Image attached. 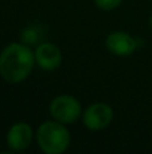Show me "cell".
<instances>
[{"mask_svg":"<svg viewBox=\"0 0 152 154\" xmlns=\"http://www.w3.org/2000/svg\"><path fill=\"white\" fill-rule=\"evenodd\" d=\"M34 64L35 54L26 43H10L0 53V75L11 84L24 81L32 72Z\"/></svg>","mask_w":152,"mask_h":154,"instance_id":"cell-1","label":"cell"},{"mask_svg":"<svg viewBox=\"0 0 152 154\" xmlns=\"http://www.w3.org/2000/svg\"><path fill=\"white\" fill-rule=\"evenodd\" d=\"M37 142L43 153L62 154L70 145V134L63 123L47 120L38 127Z\"/></svg>","mask_w":152,"mask_h":154,"instance_id":"cell-2","label":"cell"},{"mask_svg":"<svg viewBox=\"0 0 152 154\" xmlns=\"http://www.w3.org/2000/svg\"><path fill=\"white\" fill-rule=\"evenodd\" d=\"M81 104L74 96L59 95L54 97L50 103V114L55 120L70 125L75 122L81 115Z\"/></svg>","mask_w":152,"mask_h":154,"instance_id":"cell-3","label":"cell"},{"mask_svg":"<svg viewBox=\"0 0 152 154\" xmlns=\"http://www.w3.org/2000/svg\"><path fill=\"white\" fill-rule=\"evenodd\" d=\"M113 119L112 107L107 103H94L83 111L82 122L89 130H102Z\"/></svg>","mask_w":152,"mask_h":154,"instance_id":"cell-4","label":"cell"},{"mask_svg":"<svg viewBox=\"0 0 152 154\" xmlns=\"http://www.w3.org/2000/svg\"><path fill=\"white\" fill-rule=\"evenodd\" d=\"M35 62L43 70H55L62 62V53L58 46L50 42H43L37 46L34 51Z\"/></svg>","mask_w":152,"mask_h":154,"instance_id":"cell-5","label":"cell"},{"mask_svg":"<svg viewBox=\"0 0 152 154\" xmlns=\"http://www.w3.org/2000/svg\"><path fill=\"white\" fill-rule=\"evenodd\" d=\"M107 49L112 54L118 57H128L133 54V51L137 48V41L132 35L124 31H113L108 35Z\"/></svg>","mask_w":152,"mask_h":154,"instance_id":"cell-6","label":"cell"},{"mask_svg":"<svg viewBox=\"0 0 152 154\" xmlns=\"http://www.w3.org/2000/svg\"><path fill=\"white\" fill-rule=\"evenodd\" d=\"M32 142V127L26 122H19L11 126L7 134V143L13 152L27 149Z\"/></svg>","mask_w":152,"mask_h":154,"instance_id":"cell-7","label":"cell"},{"mask_svg":"<svg viewBox=\"0 0 152 154\" xmlns=\"http://www.w3.org/2000/svg\"><path fill=\"white\" fill-rule=\"evenodd\" d=\"M121 3H123V0H94V4L104 11L115 10Z\"/></svg>","mask_w":152,"mask_h":154,"instance_id":"cell-8","label":"cell"},{"mask_svg":"<svg viewBox=\"0 0 152 154\" xmlns=\"http://www.w3.org/2000/svg\"><path fill=\"white\" fill-rule=\"evenodd\" d=\"M23 35H30V37H24V38H22L23 39V42L26 43H34V42H37V39L39 38V35H38V32H37V29H26L23 32H22Z\"/></svg>","mask_w":152,"mask_h":154,"instance_id":"cell-9","label":"cell"},{"mask_svg":"<svg viewBox=\"0 0 152 154\" xmlns=\"http://www.w3.org/2000/svg\"><path fill=\"white\" fill-rule=\"evenodd\" d=\"M150 27H151V29H152V15L150 16Z\"/></svg>","mask_w":152,"mask_h":154,"instance_id":"cell-10","label":"cell"}]
</instances>
